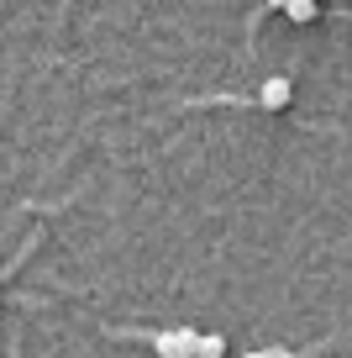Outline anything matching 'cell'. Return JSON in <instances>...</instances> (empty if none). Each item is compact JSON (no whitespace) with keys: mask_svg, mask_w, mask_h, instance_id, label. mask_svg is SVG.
<instances>
[{"mask_svg":"<svg viewBox=\"0 0 352 358\" xmlns=\"http://www.w3.org/2000/svg\"><path fill=\"white\" fill-rule=\"evenodd\" d=\"M221 353H226L221 337H200V343H195V358H221Z\"/></svg>","mask_w":352,"mask_h":358,"instance_id":"277c9868","label":"cell"},{"mask_svg":"<svg viewBox=\"0 0 352 358\" xmlns=\"http://www.w3.org/2000/svg\"><path fill=\"white\" fill-rule=\"evenodd\" d=\"M195 327H174V332H158L153 337V353L158 358H195Z\"/></svg>","mask_w":352,"mask_h":358,"instance_id":"6da1fadb","label":"cell"},{"mask_svg":"<svg viewBox=\"0 0 352 358\" xmlns=\"http://www.w3.org/2000/svg\"><path fill=\"white\" fill-rule=\"evenodd\" d=\"M263 358H289V353H284V348H268V353H263Z\"/></svg>","mask_w":352,"mask_h":358,"instance_id":"5b68a950","label":"cell"},{"mask_svg":"<svg viewBox=\"0 0 352 358\" xmlns=\"http://www.w3.org/2000/svg\"><path fill=\"white\" fill-rule=\"evenodd\" d=\"M284 16H289V22H300V27L316 22V0H284Z\"/></svg>","mask_w":352,"mask_h":358,"instance_id":"3957f363","label":"cell"},{"mask_svg":"<svg viewBox=\"0 0 352 358\" xmlns=\"http://www.w3.org/2000/svg\"><path fill=\"white\" fill-rule=\"evenodd\" d=\"M289 95H295V85H289L284 74H274V79H263V90H258V106H263V111H284Z\"/></svg>","mask_w":352,"mask_h":358,"instance_id":"7a4b0ae2","label":"cell"},{"mask_svg":"<svg viewBox=\"0 0 352 358\" xmlns=\"http://www.w3.org/2000/svg\"><path fill=\"white\" fill-rule=\"evenodd\" d=\"M268 6H274V11H284V0H268Z\"/></svg>","mask_w":352,"mask_h":358,"instance_id":"8992f818","label":"cell"}]
</instances>
